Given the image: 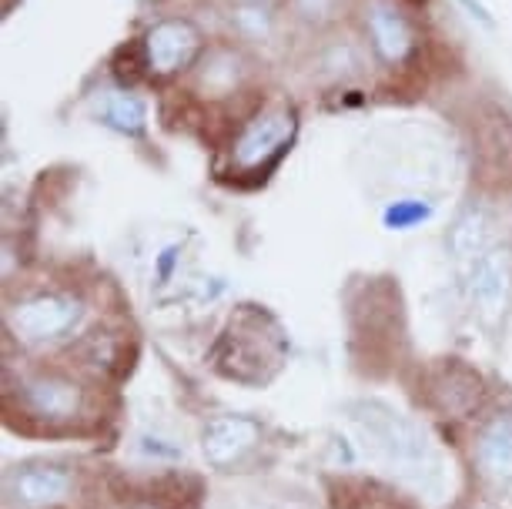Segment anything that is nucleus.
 <instances>
[{"mask_svg": "<svg viewBox=\"0 0 512 509\" xmlns=\"http://www.w3.org/2000/svg\"><path fill=\"white\" fill-rule=\"evenodd\" d=\"M21 402L34 419L71 422L84 406V392L64 376H34L21 382Z\"/></svg>", "mask_w": 512, "mask_h": 509, "instance_id": "0eeeda50", "label": "nucleus"}, {"mask_svg": "<svg viewBox=\"0 0 512 509\" xmlns=\"http://www.w3.org/2000/svg\"><path fill=\"white\" fill-rule=\"evenodd\" d=\"M268 319L265 312H241L238 319H231L228 332L221 335L215 349V366L225 376L238 382H265L272 379L282 359V332L265 335L262 322Z\"/></svg>", "mask_w": 512, "mask_h": 509, "instance_id": "f257e3e1", "label": "nucleus"}, {"mask_svg": "<svg viewBox=\"0 0 512 509\" xmlns=\"http://www.w3.org/2000/svg\"><path fill=\"white\" fill-rule=\"evenodd\" d=\"M262 429L248 416H215L201 429V453L211 466H228L258 446Z\"/></svg>", "mask_w": 512, "mask_h": 509, "instance_id": "6e6552de", "label": "nucleus"}, {"mask_svg": "<svg viewBox=\"0 0 512 509\" xmlns=\"http://www.w3.org/2000/svg\"><path fill=\"white\" fill-rule=\"evenodd\" d=\"M292 7H295V14L312 27L335 24L338 14H342V0H292Z\"/></svg>", "mask_w": 512, "mask_h": 509, "instance_id": "f3484780", "label": "nucleus"}, {"mask_svg": "<svg viewBox=\"0 0 512 509\" xmlns=\"http://www.w3.org/2000/svg\"><path fill=\"white\" fill-rule=\"evenodd\" d=\"M469 299L486 322H499L512 299V252L489 248L469 268Z\"/></svg>", "mask_w": 512, "mask_h": 509, "instance_id": "423d86ee", "label": "nucleus"}, {"mask_svg": "<svg viewBox=\"0 0 512 509\" xmlns=\"http://www.w3.org/2000/svg\"><path fill=\"white\" fill-rule=\"evenodd\" d=\"M349 412L355 426L362 429V436L369 439V446L375 449V456H382L389 466H399L409 473V469H419L429 459L425 432L389 406H382V402H355Z\"/></svg>", "mask_w": 512, "mask_h": 509, "instance_id": "f03ea898", "label": "nucleus"}, {"mask_svg": "<svg viewBox=\"0 0 512 509\" xmlns=\"http://www.w3.org/2000/svg\"><path fill=\"white\" fill-rule=\"evenodd\" d=\"M11 493L24 506H54L71 493V473L61 466H24L11 479Z\"/></svg>", "mask_w": 512, "mask_h": 509, "instance_id": "9b49d317", "label": "nucleus"}, {"mask_svg": "<svg viewBox=\"0 0 512 509\" xmlns=\"http://www.w3.org/2000/svg\"><path fill=\"white\" fill-rule=\"evenodd\" d=\"M238 24L245 27L251 37H265L268 34V14L258 11V7H241V11H238Z\"/></svg>", "mask_w": 512, "mask_h": 509, "instance_id": "a211bd4d", "label": "nucleus"}, {"mask_svg": "<svg viewBox=\"0 0 512 509\" xmlns=\"http://www.w3.org/2000/svg\"><path fill=\"white\" fill-rule=\"evenodd\" d=\"M295 128H298V118H295V108H288V104H272V108L258 111L255 118L241 128L235 141V151H231L235 168L258 171V168L272 165L288 144H292Z\"/></svg>", "mask_w": 512, "mask_h": 509, "instance_id": "7ed1b4c3", "label": "nucleus"}, {"mask_svg": "<svg viewBox=\"0 0 512 509\" xmlns=\"http://www.w3.org/2000/svg\"><path fill=\"white\" fill-rule=\"evenodd\" d=\"M201 54V31L185 17L154 24L144 37V67L154 78H171L195 64Z\"/></svg>", "mask_w": 512, "mask_h": 509, "instance_id": "39448f33", "label": "nucleus"}, {"mask_svg": "<svg viewBox=\"0 0 512 509\" xmlns=\"http://www.w3.org/2000/svg\"><path fill=\"white\" fill-rule=\"evenodd\" d=\"M81 315L84 305L74 295H61V292L34 295V299L11 309V332L21 342H51L71 332L81 322Z\"/></svg>", "mask_w": 512, "mask_h": 509, "instance_id": "20e7f679", "label": "nucleus"}, {"mask_svg": "<svg viewBox=\"0 0 512 509\" xmlns=\"http://www.w3.org/2000/svg\"><path fill=\"white\" fill-rule=\"evenodd\" d=\"M446 245L456 262L472 265L479 255H486L489 248H496V215H492L482 201H472L456 222H452Z\"/></svg>", "mask_w": 512, "mask_h": 509, "instance_id": "9d476101", "label": "nucleus"}, {"mask_svg": "<svg viewBox=\"0 0 512 509\" xmlns=\"http://www.w3.org/2000/svg\"><path fill=\"white\" fill-rule=\"evenodd\" d=\"M238 57L231 51H215L205 61V74H201V81H205V88L211 94H231L238 88Z\"/></svg>", "mask_w": 512, "mask_h": 509, "instance_id": "4468645a", "label": "nucleus"}, {"mask_svg": "<svg viewBox=\"0 0 512 509\" xmlns=\"http://www.w3.org/2000/svg\"><path fill=\"white\" fill-rule=\"evenodd\" d=\"M359 67H362V54L352 41H338L332 47H325V54H322V71L325 74L345 78V74H355Z\"/></svg>", "mask_w": 512, "mask_h": 509, "instance_id": "dca6fc26", "label": "nucleus"}, {"mask_svg": "<svg viewBox=\"0 0 512 509\" xmlns=\"http://www.w3.org/2000/svg\"><path fill=\"white\" fill-rule=\"evenodd\" d=\"M365 24H369L372 47L382 61L399 64L412 54V47H415L412 24L405 21V14L395 4H389V0H375L369 7V14H365Z\"/></svg>", "mask_w": 512, "mask_h": 509, "instance_id": "1a4fd4ad", "label": "nucleus"}, {"mask_svg": "<svg viewBox=\"0 0 512 509\" xmlns=\"http://www.w3.org/2000/svg\"><path fill=\"white\" fill-rule=\"evenodd\" d=\"M432 215V205L422 198H405V201H395V205L385 208V225L395 228V232H405V228H415L419 222Z\"/></svg>", "mask_w": 512, "mask_h": 509, "instance_id": "2eb2a0df", "label": "nucleus"}, {"mask_svg": "<svg viewBox=\"0 0 512 509\" xmlns=\"http://www.w3.org/2000/svg\"><path fill=\"white\" fill-rule=\"evenodd\" d=\"M248 509H272V506H248Z\"/></svg>", "mask_w": 512, "mask_h": 509, "instance_id": "aec40b11", "label": "nucleus"}, {"mask_svg": "<svg viewBox=\"0 0 512 509\" xmlns=\"http://www.w3.org/2000/svg\"><path fill=\"white\" fill-rule=\"evenodd\" d=\"M462 4H466L469 17H476V21H482L486 27H492V17L486 14V7H482V4H472V0H462Z\"/></svg>", "mask_w": 512, "mask_h": 509, "instance_id": "6ab92c4d", "label": "nucleus"}, {"mask_svg": "<svg viewBox=\"0 0 512 509\" xmlns=\"http://www.w3.org/2000/svg\"><path fill=\"white\" fill-rule=\"evenodd\" d=\"M101 121L121 134H141L144 124H148V104L131 91H104Z\"/></svg>", "mask_w": 512, "mask_h": 509, "instance_id": "ddd939ff", "label": "nucleus"}, {"mask_svg": "<svg viewBox=\"0 0 512 509\" xmlns=\"http://www.w3.org/2000/svg\"><path fill=\"white\" fill-rule=\"evenodd\" d=\"M476 463L492 483H512V416H496L482 429Z\"/></svg>", "mask_w": 512, "mask_h": 509, "instance_id": "f8f14e48", "label": "nucleus"}]
</instances>
